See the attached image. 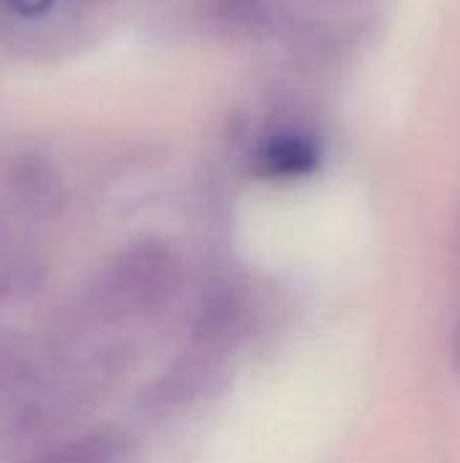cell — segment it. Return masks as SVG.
I'll return each instance as SVG.
<instances>
[{
  "label": "cell",
  "mask_w": 460,
  "mask_h": 463,
  "mask_svg": "<svg viewBox=\"0 0 460 463\" xmlns=\"http://www.w3.org/2000/svg\"><path fill=\"white\" fill-rule=\"evenodd\" d=\"M176 279L179 263L171 250L163 244H138L114 263L106 296L122 312H144L160 307L174 293Z\"/></svg>",
  "instance_id": "1"
},
{
  "label": "cell",
  "mask_w": 460,
  "mask_h": 463,
  "mask_svg": "<svg viewBox=\"0 0 460 463\" xmlns=\"http://www.w3.org/2000/svg\"><path fill=\"white\" fill-rule=\"evenodd\" d=\"M317 163H320L317 144L309 136L296 133V130L274 133L258 149V168H260V174L277 176V179L304 176Z\"/></svg>",
  "instance_id": "2"
},
{
  "label": "cell",
  "mask_w": 460,
  "mask_h": 463,
  "mask_svg": "<svg viewBox=\"0 0 460 463\" xmlns=\"http://www.w3.org/2000/svg\"><path fill=\"white\" fill-rule=\"evenodd\" d=\"M127 453L125 445L106 434H92L84 439H76L60 450L46 453L43 458L33 463H125Z\"/></svg>",
  "instance_id": "3"
},
{
  "label": "cell",
  "mask_w": 460,
  "mask_h": 463,
  "mask_svg": "<svg viewBox=\"0 0 460 463\" xmlns=\"http://www.w3.org/2000/svg\"><path fill=\"white\" fill-rule=\"evenodd\" d=\"M214 11L217 16H222V22L247 24L258 16L260 0H214Z\"/></svg>",
  "instance_id": "4"
},
{
  "label": "cell",
  "mask_w": 460,
  "mask_h": 463,
  "mask_svg": "<svg viewBox=\"0 0 460 463\" xmlns=\"http://www.w3.org/2000/svg\"><path fill=\"white\" fill-rule=\"evenodd\" d=\"M14 14H19V16H38V14H43L54 0H3Z\"/></svg>",
  "instance_id": "5"
},
{
  "label": "cell",
  "mask_w": 460,
  "mask_h": 463,
  "mask_svg": "<svg viewBox=\"0 0 460 463\" xmlns=\"http://www.w3.org/2000/svg\"><path fill=\"white\" fill-rule=\"evenodd\" d=\"M450 355H453V366H455V372L460 374V320L455 323V328H453V339H450Z\"/></svg>",
  "instance_id": "6"
}]
</instances>
